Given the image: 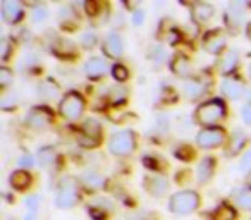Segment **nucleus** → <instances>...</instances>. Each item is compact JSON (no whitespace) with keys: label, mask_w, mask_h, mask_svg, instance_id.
Returning a JSON list of instances; mask_svg holds the SVG:
<instances>
[{"label":"nucleus","mask_w":251,"mask_h":220,"mask_svg":"<svg viewBox=\"0 0 251 220\" xmlns=\"http://www.w3.org/2000/svg\"><path fill=\"white\" fill-rule=\"evenodd\" d=\"M246 91V86L244 83L236 76H229L222 81V93L224 97L230 98V100H239L241 97L244 95Z\"/></svg>","instance_id":"nucleus-14"},{"label":"nucleus","mask_w":251,"mask_h":220,"mask_svg":"<svg viewBox=\"0 0 251 220\" xmlns=\"http://www.w3.org/2000/svg\"><path fill=\"white\" fill-rule=\"evenodd\" d=\"M101 141V126L98 121L86 119L83 124V133L79 136V145L84 148H95Z\"/></svg>","instance_id":"nucleus-9"},{"label":"nucleus","mask_w":251,"mask_h":220,"mask_svg":"<svg viewBox=\"0 0 251 220\" xmlns=\"http://www.w3.org/2000/svg\"><path fill=\"white\" fill-rule=\"evenodd\" d=\"M239 169H241L243 172H250V171H251V148L246 151V153H244V157L241 158Z\"/></svg>","instance_id":"nucleus-38"},{"label":"nucleus","mask_w":251,"mask_h":220,"mask_svg":"<svg viewBox=\"0 0 251 220\" xmlns=\"http://www.w3.org/2000/svg\"><path fill=\"white\" fill-rule=\"evenodd\" d=\"M9 182H11L12 189H16V191H26L31 186V175H29V172L21 169V171L12 172L11 177H9Z\"/></svg>","instance_id":"nucleus-21"},{"label":"nucleus","mask_w":251,"mask_h":220,"mask_svg":"<svg viewBox=\"0 0 251 220\" xmlns=\"http://www.w3.org/2000/svg\"><path fill=\"white\" fill-rule=\"evenodd\" d=\"M79 199V184L74 177H66L59 184L55 203L59 208H73Z\"/></svg>","instance_id":"nucleus-5"},{"label":"nucleus","mask_w":251,"mask_h":220,"mask_svg":"<svg viewBox=\"0 0 251 220\" xmlns=\"http://www.w3.org/2000/svg\"><path fill=\"white\" fill-rule=\"evenodd\" d=\"M31 19L33 23H36V24H40V23H45L47 19H49V9L45 7V5H36L35 9H33L31 12Z\"/></svg>","instance_id":"nucleus-32"},{"label":"nucleus","mask_w":251,"mask_h":220,"mask_svg":"<svg viewBox=\"0 0 251 220\" xmlns=\"http://www.w3.org/2000/svg\"><path fill=\"white\" fill-rule=\"evenodd\" d=\"M206 90H208L206 81L198 79V77L188 79L184 83V86H182V93H184V97L188 100H198V98H201L206 93Z\"/></svg>","instance_id":"nucleus-16"},{"label":"nucleus","mask_w":251,"mask_h":220,"mask_svg":"<svg viewBox=\"0 0 251 220\" xmlns=\"http://www.w3.org/2000/svg\"><path fill=\"white\" fill-rule=\"evenodd\" d=\"M227 116V105L222 98H212L203 101L195 112V122L203 127H215Z\"/></svg>","instance_id":"nucleus-1"},{"label":"nucleus","mask_w":251,"mask_h":220,"mask_svg":"<svg viewBox=\"0 0 251 220\" xmlns=\"http://www.w3.org/2000/svg\"><path fill=\"white\" fill-rule=\"evenodd\" d=\"M208 219L210 220H236L237 213H236V210H234L232 206L222 203V205L215 206V208L208 213Z\"/></svg>","instance_id":"nucleus-23"},{"label":"nucleus","mask_w":251,"mask_h":220,"mask_svg":"<svg viewBox=\"0 0 251 220\" xmlns=\"http://www.w3.org/2000/svg\"><path fill=\"white\" fill-rule=\"evenodd\" d=\"M176 157L179 158V160L182 162H189L193 157H195V150H193L191 147H188V145H182V147H179L177 150H176Z\"/></svg>","instance_id":"nucleus-34"},{"label":"nucleus","mask_w":251,"mask_h":220,"mask_svg":"<svg viewBox=\"0 0 251 220\" xmlns=\"http://www.w3.org/2000/svg\"><path fill=\"white\" fill-rule=\"evenodd\" d=\"M136 150V134L131 129L119 131L112 134L108 141V151L115 157H129Z\"/></svg>","instance_id":"nucleus-3"},{"label":"nucleus","mask_w":251,"mask_h":220,"mask_svg":"<svg viewBox=\"0 0 251 220\" xmlns=\"http://www.w3.org/2000/svg\"><path fill=\"white\" fill-rule=\"evenodd\" d=\"M248 7H251V4H248Z\"/></svg>","instance_id":"nucleus-46"},{"label":"nucleus","mask_w":251,"mask_h":220,"mask_svg":"<svg viewBox=\"0 0 251 220\" xmlns=\"http://www.w3.org/2000/svg\"><path fill=\"white\" fill-rule=\"evenodd\" d=\"M241 116H243L244 124H251V100L243 107V110H241Z\"/></svg>","instance_id":"nucleus-39"},{"label":"nucleus","mask_w":251,"mask_h":220,"mask_svg":"<svg viewBox=\"0 0 251 220\" xmlns=\"http://www.w3.org/2000/svg\"><path fill=\"white\" fill-rule=\"evenodd\" d=\"M53 114L47 107H33L26 116V124L35 131H45L52 126Z\"/></svg>","instance_id":"nucleus-7"},{"label":"nucleus","mask_w":251,"mask_h":220,"mask_svg":"<svg viewBox=\"0 0 251 220\" xmlns=\"http://www.w3.org/2000/svg\"><path fill=\"white\" fill-rule=\"evenodd\" d=\"M215 167H217V162L213 157H205L200 162L198 169H196V179H198L200 184H205V182H208L213 177Z\"/></svg>","instance_id":"nucleus-19"},{"label":"nucleus","mask_w":251,"mask_h":220,"mask_svg":"<svg viewBox=\"0 0 251 220\" xmlns=\"http://www.w3.org/2000/svg\"><path fill=\"white\" fill-rule=\"evenodd\" d=\"M55 157H57V153L52 147H43L38 150V160L43 167H50V165L55 162Z\"/></svg>","instance_id":"nucleus-27"},{"label":"nucleus","mask_w":251,"mask_h":220,"mask_svg":"<svg viewBox=\"0 0 251 220\" xmlns=\"http://www.w3.org/2000/svg\"><path fill=\"white\" fill-rule=\"evenodd\" d=\"M145 21V12L143 11H134L133 12V24L134 26H141Z\"/></svg>","instance_id":"nucleus-42"},{"label":"nucleus","mask_w":251,"mask_h":220,"mask_svg":"<svg viewBox=\"0 0 251 220\" xmlns=\"http://www.w3.org/2000/svg\"><path fill=\"white\" fill-rule=\"evenodd\" d=\"M59 112L64 119L77 121L84 112V98L76 91H69L62 97L59 103Z\"/></svg>","instance_id":"nucleus-4"},{"label":"nucleus","mask_w":251,"mask_h":220,"mask_svg":"<svg viewBox=\"0 0 251 220\" xmlns=\"http://www.w3.org/2000/svg\"><path fill=\"white\" fill-rule=\"evenodd\" d=\"M97 43H98L97 33L86 31V33H83V35H81V47H83V49L90 50V49H93V47L97 45Z\"/></svg>","instance_id":"nucleus-33"},{"label":"nucleus","mask_w":251,"mask_h":220,"mask_svg":"<svg viewBox=\"0 0 251 220\" xmlns=\"http://www.w3.org/2000/svg\"><path fill=\"white\" fill-rule=\"evenodd\" d=\"M171 69H172V73L179 77H189L193 73L191 62H189V59L184 55V53H176V55L172 57Z\"/></svg>","instance_id":"nucleus-20"},{"label":"nucleus","mask_w":251,"mask_h":220,"mask_svg":"<svg viewBox=\"0 0 251 220\" xmlns=\"http://www.w3.org/2000/svg\"><path fill=\"white\" fill-rule=\"evenodd\" d=\"M250 76H251V66H250Z\"/></svg>","instance_id":"nucleus-45"},{"label":"nucleus","mask_w":251,"mask_h":220,"mask_svg":"<svg viewBox=\"0 0 251 220\" xmlns=\"http://www.w3.org/2000/svg\"><path fill=\"white\" fill-rule=\"evenodd\" d=\"M112 71V67H108L107 60L101 59V57H91L84 64V74H86L90 79H100L105 74Z\"/></svg>","instance_id":"nucleus-13"},{"label":"nucleus","mask_w":251,"mask_h":220,"mask_svg":"<svg viewBox=\"0 0 251 220\" xmlns=\"http://www.w3.org/2000/svg\"><path fill=\"white\" fill-rule=\"evenodd\" d=\"M52 52L59 57H64V59L76 55V49H74V45L71 43V40H66V38H55L53 40L52 42Z\"/></svg>","instance_id":"nucleus-22"},{"label":"nucleus","mask_w":251,"mask_h":220,"mask_svg":"<svg viewBox=\"0 0 251 220\" xmlns=\"http://www.w3.org/2000/svg\"><path fill=\"white\" fill-rule=\"evenodd\" d=\"M232 199L239 208L251 210V186H246V188L232 191Z\"/></svg>","instance_id":"nucleus-24"},{"label":"nucleus","mask_w":251,"mask_h":220,"mask_svg":"<svg viewBox=\"0 0 251 220\" xmlns=\"http://www.w3.org/2000/svg\"><path fill=\"white\" fill-rule=\"evenodd\" d=\"M14 79V74L9 67H0V86L2 88H7L9 84L12 83Z\"/></svg>","instance_id":"nucleus-35"},{"label":"nucleus","mask_w":251,"mask_h":220,"mask_svg":"<svg viewBox=\"0 0 251 220\" xmlns=\"http://www.w3.org/2000/svg\"><path fill=\"white\" fill-rule=\"evenodd\" d=\"M248 7V4H244V2H239V0H234V2H230L229 7H227L226 11V26L230 29L232 33H237V29H239V26L243 24V18H244V9Z\"/></svg>","instance_id":"nucleus-10"},{"label":"nucleus","mask_w":251,"mask_h":220,"mask_svg":"<svg viewBox=\"0 0 251 220\" xmlns=\"http://www.w3.org/2000/svg\"><path fill=\"white\" fill-rule=\"evenodd\" d=\"M9 53H11V45H9V40L2 38V40H0V57H2V60H7Z\"/></svg>","instance_id":"nucleus-37"},{"label":"nucleus","mask_w":251,"mask_h":220,"mask_svg":"<svg viewBox=\"0 0 251 220\" xmlns=\"http://www.w3.org/2000/svg\"><path fill=\"white\" fill-rule=\"evenodd\" d=\"M200 206V195L193 189L174 193L169 199V210L176 215H189Z\"/></svg>","instance_id":"nucleus-2"},{"label":"nucleus","mask_w":251,"mask_h":220,"mask_svg":"<svg viewBox=\"0 0 251 220\" xmlns=\"http://www.w3.org/2000/svg\"><path fill=\"white\" fill-rule=\"evenodd\" d=\"M226 143V131L222 127H203L198 134H196V145L203 150H212V148H219Z\"/></svg>","instance_id":"nucleus-6"},{"label":"nucleus","mask_w":251,"mask_h":220,"mask_svg":"<svg viewBox=\"0 0 251 220\" xmlns=\"http://www.w3.org/2000/svg\"><path fill=\"white\" fill-rule=\"evenodd\" d=\"M148 57H150V60H153L155 64H162V62H165V59H167V53H165L164 47L153 45V47H150V50H148Z\"/></svg>","instance_id":"nucleus-30"},{"label":"nucleus","mask_w":251,"mask_h":220,"mask_svg":"<svg viewBox=\"0 0 251 220\" xmlns=\"http://www.w3.org/2000/svg\"><path fill=\"white\" fill-rule=\"evenodd\" d=\"M38 97L42 100H53L59 97V86L52 81H43L38 86Z\"/></svg>","instance_id":"nucleus-26"},{"label":"nucleus","mask_w":251,"mask_h":220,"mask_svg":"<svg viewBox=\"0 0 251 220\" xmlns=\"http://www.w3.org/2000/svg\"><path fill=\"white\" fill-rule=\"evenodd\" d=\"M25 205H26V208H28V212L36 213V210H38V206H40V196L38 195H29L28 198L25 199Z\"/></svg>","instance_id":"nucleus-36"},{"label":"nucleus","mask_w":251,"mask_h":220,"mask_svg":"<svg viewBox=\"0 0 251 220\" xmlns=\"http://www.w3.org/2000/svg\"><path fill=\"white\" fill-rule=\"evenodd\" d=\"M213 16H215V7L212 4H206V2H196V4H193L191 18L196 24L200 26L208 24L213 19Z\"/></svg>","instance_id":"nucleus-12"},{"label":"nucleus","mask_w":251,"mask_h":220,"mask_svg":"<svg viewBox=\"0 0 251 220\" xmlns=\"http://www.w3.org/2000/svg\"><path fill=\"white\" fill-rule=\"evenodd\" d=\"M25 220H36V213L35 212H28L25 215Z\"/></svg>","instance_id":"nucleus-43"},{"label":"nucleus","mask_w":251,"mask_h":220,"mask_svg":"<svg viewBox=\"0 0 251 220\" xmlns=\"http://www.w3.org/2000/svg\"><path fill=\"white\" fill-rule=\"evenodd\" d=\"M81 181H83V184H86L91 189H98L103 186V177L100 174H97V172H84L81 175Z\"/></svg>","instance_id":"nucleus-28"},{"label":"nucleus","mask_w":251,"mask_h":220,"mask_svg":"<svg viewBox=\"0 0 251 220\" xmlns=\"http://www.w3.org/2000/svg\"><path fill=\"white\" fill-rule=\"evenodd\" d=\"M237 64H239V53H237V50L230 49L220 57L219 64H217V69H219L220 74L229 77V74H232L237 69Z\"/></svg>","instance_id":"nucleus-17"},{"label":"nucleus","mask_w":251,"mask_h":220,"mask_svg":"<svg viewBox=\"0 0 251 220\" xmlns=\"http://www.w3.org/2000/svg\"><path fill=\"white\" fill-rule=\"evenodd\" d=\"M227 47V35L224 29L213 28L203 35V49L212 55H219Z\"/></svg>","instance_id":"nucleus-8"},{"label":"nucleus","mask_w":251,"mask_h":220,"mask_svg":"<svg viewBox=\"0 0 251 220\" xmlns=\"http://www.w3.org/2000/svg\"><path fill=\"white\" fill-rule=\"evenodd\" d=\"M2 18L9 24H18L25 18V9L18 0H4L2 2Z\"/></svg>","instance_id":"nucleus-11"},{"label":"nucleus","mask_w":251,"mask_h":220,"mask_svg":"<svg viewBox=\"0 0 251 220\" xmlns=\"http://www.w3.org/2000/svg\"><path fill=\"white\" fill-rule=\"evenodd\" d=\"M33 164H35V158H33V155H29V153L23 155V157L19 158V165H21V167H25V169L33 167Z\"/></svg>","instance_id":"nucleus-40"},{"label":"nucleus","mask_w":251,"mask_h":220,"mask_svg":"<svg viewBox=\"0 0 251 220\" xmlns=\"http://www.w3.org/2000/svg\"><path fill=\"white\" fill-rule=\"evenodd\" d=\"M246 141H248V136L243 129H234L232 136L229 140V153L230 155H236L246 147Z\"/></svg>","instance_id":"nucleus-25"},{"label":"nucleus","mask_w":251,"mask_h":220,"mask_svg":"<svg viewBox=\"0 0 251 220\" xmlns=\"http://www.w3.org/2000/svg\"><path fill=\"white\" fill-rule=\"evenodd\" d=\"M126 98H127V90H126L124 86L112 88L110 93H108V101H110L112 105L122 103V101H126Z\"/></svg>","instance_id":"nucleus-29"},{"label":"nucleus","mask_w":251,"mask_h":220,"mask_svg":"<svg viewBox=\"0 0 251 220\" xmlns=\"http://www.w3.org/2000/svg\"><path fill=\"white\" fill-rule=\"evenodd\" d=\"M122 50H124V45H122V38L117 35V33H108L103 40V52L107 57L110 59H119L122 55Z\"/></svg>","instance_id":"nucleus-18"},{"label":"nucleus","mask_w":251,"mask_h":220,"mask_svg":"<svg viewBox=\"0 0 251 220\" xmlns=\"http://www.w3.org/2000/svg\"><path fill=\"white\" fill-rule=\"evenodd\" d=\"M143 164L147 165L148 169H153V171H160V169H162L160 165H157V158H155V157H151V158L150 157H145L143 158Z\"/></svg>","instance_id":"nucleus-41"},{"label":"nucleus","mask_w":251,"mask_h":220,"mask_svg":"<svg viewBox=\"0 0 251 220\" xmlns=\"http://www.w3.org/2000/svg\"><path fill=\"white\" fill-rule=\"evenodd\" d=\"M143 184H145V189H147L151 196H155V198H162V196L169 191L167 179L162 177V175H155V174L147 175Z\"/></svg>","instance_id":"nucleus-15"},{"label":"nucleus","mask_w":251,"mask_h":220,"mask_svg":"<svg viewBox=\"0 0 251 220\" xmlns=\"http://www.w3.org/2000/svg\"><path fill=\"white\" fill-rule=\"evenodd\" d=\"M110 73H112V77H114L115 81H119V83H124V81L129 77V71H127V67H126L124 64H114Z\"/></svg>","instance_id":"nucleus-31"},{"label":"nucleus","mask_w":251,"mask_h":220,"mask_svg":"<svg viewBox=\"0 0 251 220\" xmlns=\"http://www.w3.org/2000/svg\"><path fill=\"white\" fill-rule=\"evenodd\" d=\"M246 36L250 38V42H251V23H248V26H246Z\"/></svg>","instance_id":"nucleus-44"}]
</instances>
